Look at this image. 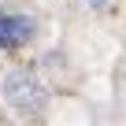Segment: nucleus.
Segmentation results:
<instances>
[{
  "label": "nucleus",
  "instance_id": "nucleus-1",
  "mask_svg": "<svg viewBox=\"0 0 126 126\" xmlns=\"http://www.w3.org/2000/svg\"><path fill=\"white\" fill-rule=\"evenodd\" d=\"M4 100L19 111V115H41L45 104H48V93L45 85L30 74V71H11L4 78Z\"/></svg>",
  "mask_w": 126,
  "mask_h": 126
},
{
  "label": "nucleus",
  "instance_id": "nucleus-2",
  "mask_svg": "<svg viewBox=\"0 0 126 126\" xmlns=\"http://www.w3.org/2000/svg\"><path fill=\"white\" fill-rule=\"evenodd\" d=\"M33 37V19L0 8V48H22Z\"/></svg>",
  "mask_w": 126,
  "mask_h": 126
}]
</instances>
